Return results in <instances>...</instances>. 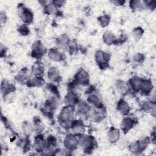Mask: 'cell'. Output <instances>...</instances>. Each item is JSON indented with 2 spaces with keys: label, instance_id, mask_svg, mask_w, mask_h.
Instances as JSON below:
<instances>
[{
  "label": "cell",
  "instance_id": "1",
  "mask_svg": "<svg viewBox=\"0 0 156 156\" xmlns=\"http://www.w3.org/2000/svg\"><path fill=\"white\" fill-rule=\"evenodd\" d=\"M74 116V111L72 106L68 105L63 107L60 113L59 119L63 126H71V121Z\"/></svg>",
  "mask_w": 156,
  "mask_h": 156
},
{
  "label": "cell",
  "instance_id": "2",
  "mask_svg": "<svg viewBox=\"0 0 156 156\" xmlns=\"http://www.w3.org/2000/svg\"><path fill=\"white\" fill-rule=\"evenodd\" d=\"M79 144L84 149L88 150L91 149L93 146L94 140L91 136L84 135L82 136L79 140Z\"/></svg>",
  "mask_w": 156,
  "mask_h": 156
},
{
  "label": "cell",
  "instance_id": "3",
  "mask_svg": "<svg viewBox=\"0 0 156 156\" xmlns=\"http://www.w3.org/2000/svg\"><path fill=\"white\" fill-rule=\"evenodd\" d=\"M78 144H79L78 140L75 136L73 135H68L64 140L65 146L68 149L73 150L75 149L77 147Z\"/></svg>",
  "mask_w": 156,
  "mask_h": 156
},
{
  "label": "cell",
  "instance_id": "4",
  "mask_svg": "<svg viewBox=\"0 0 156 156\" xmlns=\"http://www.w3.org/2000/svg\"><path fill=\"white\" fill-rule=\"evenodd\" d=\"M109 58H110V56L107 53L101 51H99L96 52L95 55L96 60L97 63L100 65H104L105 63H107L106 62L108 60Z\"/></svg>",
  "mask_w": 156,
  "mask_h": 156
},
{
  "label": "cell",
  "instance_id": "5",
  "mask_svg": "<svg viewBox=\"0 0 156 156\" xmlns=\"http://www.w3.org/2000/svg\"><path fill=\"white\" fill-rule=\"evenodd\" d=\"M77 82L81 84H87L89 81V76L88 73L84 70H80L79 71L76 76Z\"/></svg>",
  "mask_w": 156,
  "mask_h": 156
},
{
  "label": "cell",
  "instance_id": "6",
  "mask_svg": "<svg viewBox=\"0 0 156 156\" xmlns=\"http://www.w3.org/2000/svg\"><path fill=\"white\" fill-rule=\"evenodd\" d=\"M43 52V47L40 41H37L32 45V54L35 57H40Z\"/></svg>",
  "mask_w": 156,
  "mask_h": 156
},
{
  "label": "cell",
  "instance_id": "7",
  "mask_svg": "<svg viewBox=\"0 0 156 156\" xmlns=\"http://www.w3.org/2000/svg\"><path fill=\"white\" fill-rule=\"evenodd\" d=\"M48 56L50 59L55 62L63 60V55L57 49H51L48 52Z\"/></svg>",
  "mask_w": 156,
  "mask_h": 156
},
{
  "label": "cell",
  "instance_id": "8",
  "mask_svg": "<svg viewBox=\"0 0 156 156\" xmlns=\"http://www.w3.org/2000/svg\"><path fill=\"white\" fill-rule=\"evenodd\" d=\"M21 18L25 23H30L33 20L32 13L27 9H23L21 12Z\"/></svg>",
  "mask_w": 156,
  "mask_h": 156
},
{
  "label": "cell",
  "instance_id": "9",
  "mask_svg": "<svg viewBox=\"0 0 156 156\" xmlns=\"http://www.w3.org/2000/svg\"><path fill=\"white\" fill-rule=\"evenodd\" d=\"M71 127L73 131L77 134L83 133L85 130V127L81 121H75L71 124Z\"/></svg>",
  "mask_w": 156,
  "mask_h": 156
},
{
  "label": "cell",
  "instance_id": "10",
  "mask_svg": "<svg viewBox=\"0 0 156 156\" xmlns=\"http://www.w3.org/2000/svg\"><path fill=\"white\" fill-rule=\"evenodd\" d=\"M119 135H120L118 129L115 128H112L108 132V140L111 143H115L118 140Z\"/></svg>",
  "mask_w": 156,
  "mask_h": 156
},
{
  "label": "cell",
  "instance_id": "11",
  "mask_svg": "<svg viewBox=\"0 0 156 156\" xmlns=\"http://www.w3.org/2000/svg\"><path fill=\"white\" fill-rule=\"evenodd\" d=\"M117 107H118V110L122 115H127L130 110V108L128 104L123 100H121L118 102Z\"/></svg>",
  "mask_w": 156,
  "mask_h": 156
},
{
  "label": "cell",
  "instance_id": "12",
  "mask_svg": "<svg viewBox=\"0 0 156 156\" xmlns=\"http://www.w3.org/2000/svg\"><path fill=\"white\" fill-rule=\"evenodd\" d=\"M133 121L130 118H125L123 119V121L121 122V129L124 132H127L133 126Z\"/></svg>",
  "mask_w": 156,
  "mask_h": 156
},
{
  "label": "cell",
  "instance_id": "13",
  "mask_svg": "<svg viewBox=\"0 0 156 156\" xmlns=\"http://www.w3.org/2000/svg\"><path fill=\"white\" fill-rule=\"evenodd\" d=\"M77 101L78 99L77 96L72 92L68 93V94L65 97V102L68 104V105H74L77 102Z\"/></svg>",
  "mask_w": 156,
  "mask_h": 156
},
{
  "label": "cell",
  "instance_id": "14",
  "mask_svg": "<svg viewBox=\"0 0 156 156\" xmlns=\"http://www.w3.org/2000/svg\"><path fill=\"white\" fill-rule=\"evenodd\" d=\"M48 76L49 79L52 80H56L59 78L60 76L59 71L55 67H51L48 71Z\"/></svg>",
  "mask_w": 156,
  "mask_h": 156
},
{
  "label": "cell",
  "instance_id": "15",
  "mask_svg": "<svg viewBox=\"0 0 156 156\" xmlns=\"http://www.w3.org/2000/svg\"><path fill=\"white\" fill-rule=\"evenodd\" d=\"M46 143L41 135H38L35 138V147L37 150H41L44 148Z\"/></svg>",
  "mask_w": 156,
  "mask_h": 156
},
{
  "label": "cell",
  "instance_id": "16",
  "mask_svg": "<svg viewBox=\"0 0 156 156\" xmlns=\"http://www.w3.org/2000/svg\"><path fill=\"white\" fill-rule=\"evenodd\" d=\"M89 111H90V107L87 104H86L84 102L79 104V105L77 107V112L81 116L85 115L87 112H89Z\"/></svg>",
  "mask_w": 156,
  "mask_h": 156
},
{
  "label": "cell",
  "instance_id": "17",
  "mask_svg": "<svg viewBox=\"0 0 156 156\" xmlns=\"http://www.w3.org/2000/svg\"><path fill=\"white\" fill-rule=\"evenodd\" d=\"M103 39H104V41L108 44H112L115 40V36L113 35V34L110 32V31H106L104 34V35H103Z\"/></svg>",
  "mask_w": 156,
  "mask_h": 156
},
{
  "label": "cell",
  "instance_id": "18",
  "mask_svg": "<svg viewBox=\"0 0 156 156\" xmlns=\"http://www.w3.org/2000/svg\"><path fill=\"white\" fill-rule=\"evenodd\" d=\"M152 83H151V82H149L148 80H143L141 88H140V90L142 91L143 93H144L146 94L150 93L151 91L152 90Z\"/></svg>",
  "mask_w": 156,
  "mask_h": 156
},
{
  "label": "cell",
  "instance_id": "19",
  "mask_svg": "<svg viewBox=\"0 0 156 156\" xmlns=\"http://www.w3.org/2000/svg\"><path fill=\"white\" fill-rule=\"evenodd\" d=\"M142 81H143V80L138 77L132 79V80L130 81V85H131L132 88L133 89H134L135 90H140Z\"/></svg>",
  "mask_w": 156,
  "mask_h": 156
},
{
  "label": "cell",
  "instance_id": "20",
  "mask_svg": "<svg viewBox=\"0 0 156 156\" xmlns=\"http://www.w3.org/2000/svg\"><path fill=\"white\" fill-rule=\"evenodd\" d=\"M32 72L35 76L40 77L43 74V68L41 64L36 63L33 66L32 68Z\"/></svg>",
  "mask_w": 156,
  "mask_h": 156
},
{
  "label": "cell",
  "instance_id": "21",
  "mask_svg": "<svg viewBox=\"0 0 156 156\" xmlns=\"http://www.w3.org/2000/svg\"><path fill=\"white\" fill-rule=\"evenodd\" d=\"M101 112H96V111L91 112L90 113V117L92 121L94 122H99L103 118V114Z\"/></svg>",
  "mask_w": 156,
  "mask_h": 156
},
{
  "label": "cell",
  "instance_id": "22",
  "mask_svg": "<svg viewBox=\"0 0 156 156\" xmlns=\"http://www.w3.org/2000/svg\"><path fill=\"white\" fill-rule=\"evenodd\" d=\"M88 101L94 104V105H96L97 107H99L101 106L102 104H101V102L100 101L99 98L96 95V94H91L89 97H88Z\"/></svg>",
  "mask_w": 156,
  "mask_h": 156
},
{
  "label": "cell",
  "instance_id": "23",
  "mask_svg": "<svg viewBox=\"0 0 156 156\" xmlns=\"http://www.w3.org/2000/svg\"><path fill=\"white\" fill-rule=\"evenodd\" d=\"M144 4H143V2L140 1H132L130 2V5L132 9L138 10L141 9L143 7Z\"/></svg>",
  "mask_w": 156,
  "mask_h": 156
},
{
  "label": "cell",
  "instance_id": "24",
  "mask_svg": "<svg viewBox=\"0 0 156 156\" xmlns=\"http://www.w3.org/2000/svg\"><path fill=\"white\" fill-rule=\"evenodd\" d=\"M141 151L144 149L149 143V140L147 137H143L140 141H138Z\"/></svg>",
  "mask_w": 156,
  "mask_h": 156
},
{
  "label": "cell",
  "instance_id": "25",
  "mask_svg": "<svg viewBox=\"0 0 156 156\" xmlns=\"http://www.w3.org/2000/svg\"><path fill=\"white\" fill-rule=\"evenodd\" d=\"M46 10L48 13H55L57 12L56 5L52 4H49L46 7Z\"/></svg>",
  "mask_w": 156,
  "mask_h": 156
},
{
  "label": "cell",
  "instance_id": "26",
  "mask_svg": "<svg viewBox=\"0 0 156 156\" xmlns=\"http://www.w3.org/2000/svg\"><path fill=\"white\" fill-rule=\"evenodd\" d=\"M99 22H100V24H101V26L102 27H105L108 24L109 21H110V18L108 16L104 15V16L100 17L99 18Z\"/></svg>",
  "mask_w": 156,
  "mask_h": 156
},
{
  "label": "cell",
  "instance_id": "27",
  "mask_svg": "<svg viewBox=\"0 0 156 156\" xmlns=\"http://www.w3.org/2000/svg\"><path fill=\"white\" fill-rule=\"evenodd\" d=\"M58 43L60 45H65L69 42V38L66 35H62L58 39Z\"/></svg>",
  "mask_w": 156,
  "mask_h": 156
},
{
  "label": "cell",
  "instance_id": "28",
  "mask_svg": "<svg viewBox=\"0 0 156 156\" xmlns=\"http://www.w3.org/2000/svg\"><path fill=\"white\" fill-rule=\"evenodd\" d=\"M143 34V30L141 28H136L133 32V36L136 40H139Z\"/></svg>",
  "mask_w": 156,
  "mask_h": 156
},
{
  "label": "cell",
  "instance_id": "29",
  "mask_svg": "<svg viewBox=\"0 0 156 156\" xmlns=\"http://www.w3.org/2000/svg\"><path fill=\"white\" fill-rule=\"evenodd\" d=\"M130 151L132 152H138L141 151L138 142H135L134 143H133L130 146Z\"/></svg>",
  "mask_w": 156,
  "mask_h": 156
},
{
  "label": "cell",
  "instance_id": "30",
  "mask_svg": "<svg viewBox=\"0 0 156 156\" xmlns=\"http://www.w3.org/2000/svg\"><path fill=\"white\" fill-rule=\"evenodd\" d=\"M18 31H19V32H20L23 35H27L29 32V29L27 27V26H26V25H23V26H20L18 29Z\"/></svg>",
  "mask_w": 156,
  "mask_h": 156
},
{
  "label": "cell",
  "instance_id": "31",
  "mask_svg": "<svg viewBox=\"0 0 156 156\" xmlns=\"http://www.w3.org/2000/svg\"><path fill=\"white\" fill-rule=\"evenodd\" d=\"M34 128H35V130L37 132H41V131L43 129V126L42 125V124L41 123L40 121H35V124H34Z\"/></svg>",
  "mask_w": 156,
  "mask_h": 156
},
{
  "label": "cell",
  "instance_id": "32",
  "mask_svg": "<svg viewBox=\"0 0 156 156\" xmlns=\"http://www.w3.org/2000/svg\"><path fill=\"white\" fill-rule=\"evenodd\" d=\"M26 78V72L25 71H21L18 74L16 79H17V80L19 82H22V81H24Z\"/></svg>",
  "mask_w": 156,
  "mask_h": 156
},
{
  "label": "cell",
  "instance_id": "33",
  "mask_svg": "<svg viewBox=\"0 0 156 156\" xmlns=\"http://www.w3.org/2000/svg\"><path fill=\"white\" fill-rule=\"evenodd\" d=\"M116 86H117V88L121 91L126 90V88L127 87L126 83L122 81H118L116 83Z\"/></svg>",
  "mask_w": 156,
  "mask_h": 156
},
{
  "label": "cell",
  "instance_id": "34",
  "mask_svg": "<svg viewBox=\"0 0 156 156\" xmlns=\"http://www.w3.org/2000/svg\"><path fill=\"white\" fill-rule=\"evenodd\" d=\"M134 59L137 62H141L143 60V56L141 54H137L134 57Z\"/></svg>",
  "mask_w": 156,
  "mask_h": 156
},
{
  "label": "cell",
  "instance_id": "35",
  "mask_svg": "<svg viewBox=\"0 0 156 156\" xmlns=\"http://www.w3.org/2000/svg\"><path fill=\"white\" fill-rule=\"evenodd\" d=\"M53 3H54L55 5L61 6V5H62L64 4L65 1H54Z\"/></svg>",
  "mask_w": 156,
  "mask_h": 156
},
{
  "label": "cell",
  "instance_id": "36",
  "mask_svg": "<svg viewBox=\"0 0 156 156\" xmlns=\"http://www.w3.org/2000/svg\"><path fill=\"white\" fill-rule=\"evenodd\" d=\"M5 19H6V18H5V14H2L1 13V23H5Z\"/></svg>",
  "mask_w": 156,
  "mask_h": 156
},
{
  "label": "cell",
  "instance_id": "37",
  "mask_svg": "<svg viewBox=\"0 0 156 156\" xmlns=\"http://www.w3.org/2000/svg\"><path fill=\"white\" fill-rule=\"evenodd\" d=\"M113 3H114L115 5H122L124 2H122L121 1H112Z\"/></svg>",
  "mask_w": 156,
  "mask_h": 156
}]
</instances>
